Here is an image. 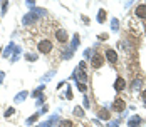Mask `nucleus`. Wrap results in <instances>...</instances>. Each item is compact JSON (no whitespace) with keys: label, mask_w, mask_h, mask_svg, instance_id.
<instances>
[{"label":"nucleus","mask_w":146,"mask_h":127,"mask_svg":"<svg viewBox=\"0 0 146 127\" xmlns=\"http://www.w3.org/2000/svg\"><path fill=\"white\" fill-rule=\"evenodd\" d=\"M14 107H9V109H7V112H5V117H10V115H12V114H14Z\"/></svg>","instance_id":"412c9836"},{"label":"nucleus","mask_w":146,"mask_h":127,"mask_svg":"<svg viewBox=\"0 0 146 127\" xmlns=\"http://www.w3.org/2000/svg\"><path fill=\"white\" fill-rule=\"evenodd\" d=\"M7 5H9V2H3V5H2V12L5 14V10H7Z\"/></svg>","instance_id":"b1692460"},{"label":"nucleus","mask_w":146,"mask_h":127,"mask_svg":"<svg viewBox=\"0 0 146 127\" xmlns=\"http://www.w3.org/2000/svg\"><path fill=\"white\" fill-rule=\"evenodd\" d=\"M128 126L129 127H141V117H139V115H133V117H129Z\"/></svg>","instance_id":"423d86ee"},{"label":"nucleus","mask_w":146,"mask_h":127,"mask_svg":"<svg viewBox=\"0 0 146 127\" xmlns=\"http://www.w3.org/2000/svg\"><path fill=\"white\" fill-rule=\"evenodd\" d=\"M141 85H143V79H141V77H136V79L133 80V84H131V89L134 92H138L141 89Z\"/></svg>","instance_id":"9d476101"},{"label":"nucleus","mask_w":146,"mask_h":127,"mask_svg":"<svg viewBox=\"0 0 146 127\" xmlns=\"http://www.w3.org/2000/svg\"><path fill=\"white\" fill-rule=\"evenodd\" d=\"M34 20H37V17H36V12H32V14H27L25 17H24V25H27V23H32Z\"/></svg>","instance_id":"9b49d317"},{"label":"nucleus","mask_w":146,"mask_h":127,"mask_svg":"<svg viewBox=\"0 0 146 127\" xmlns=\"http://www.w3.org/2000/svg\"><path fill=\"white\" fill-rule=\"evenodd\" d=\"M104 20H106V10H103V8H101V10H99V14H97V22H101V23H103Z\"/></svg>","instance_id":"ddd939ff"},{"label":"nucleus","mask_w":146,"mask_h":127,"mask_svg":"<svg viewBox=\"0 0 146 127\" xmlns=\"http://www.w3.org/2000/svg\"><path fill=\"white\" fill-rule=\"evenodd\" d=\"M66 97H67V99H72V92H71V89H67V94H66Z\"/></svg>","instance_id":"393cba45"},{"label":"nucleus","mask_w":146,"mask_h":127,"mask_svg":"<svg viewBox=\"0 0 146 127\" xmlns=\"http://www.w3.org/2000/svg\"><path fill=\"white\" fill-rule=\"evenodd\" d=\"M91 65H92V69H101V67L104 65V57H103V55H99V54H94Z\"/></svg>","instance_id":"f03ea898"},{"label":"nucleus","mask_w":146,"mask_h":127,"mask_svg":"<svg viewBox=\"0 0 146 127\" xmlns=\"http://www.w3.org/2000/svg\"><path fill=\"white\" fill-rule=\"evenodd\" d=\"M106 57H108V60H109L111 64H116V62H118V54H116L112 49H108V50H106Z\"/></svg>","instance_id":"6e6552de"},{"label":"nucleus","mask_w":146,"mask_h":127,"mask_svg":"<svg viewBox=\"0 0 146 127\" xmlns=\"http://www.w3.org/2000/svg\"><path fill=\"white\" fill-rule=\"evenodd\" d=\"M109 127H118V122H111Z\"/></svg>","instance_id":"c85d7f7f"},{"label":"nucleus","mask_w":146,"mask_h":127,"mask_svg":"<svg viewBox=\"0 0 146 127\" xmlns=\"http://www.w3.org/2000/svg\"><path fill=\"white\" fill-rule=\"evenodd\" d=\"M77 89H79V91H82V92H86L87 87H86V84H77Z\"/></svg>","instance_id":"5701e85b"},{"label":"nucleus","mask_w":146,"mask_h":127,"mask_svg":"<svg viewBox=\"0 0 146 127\" xmlns=\"http://www.w3.org/2000/svg\"><path fill=\"white\" fill-rule=\"evenodd\" d=\"M82 20H84V23H89V18L86 17V15H82Z\"/></svg>","instance_id":"cd10ccee"},{"label":"nucleus","mask_w":146,"mask_h":127,"mask_svg":"<svg viewBox=\"0 0 146 127\" xmlns=\"http://www.w3.org/2000/svg\"><path fill=\"white\" fill-rule=\"evenodd\" d=\"M71 55H72V50H69V52H64V54H62V59H71Z\"/></svg>","instance_id":"4be33fe9"},{"label":"nucleus","mask_w":146,"mask_h":127,"mask_svg":"<svg viewBox=\"0 0 146 127\" xmlns=\"http://www.w3.org/2000/svg\"><path fill=\"white\" fill-rule=\"evenodd\" d=\"M136 17L138 18H146V3H141L136 7Z\"/></svg>","instance_id":"0eeeda50"},{"label":"nucleus","mask_w":146,"mask_h":127,"mask_svg":"<svg viewBox=\"0 0 146 127\" xmlns=\"http://www.w3.org/2000/svg\"><path fill=\"white\" fill-rule=\"evenodd\" d=\"M97 115H99L101 119H109V117H111L109 110H106V109H99V110H97Z\"/></svg>","instance_id":"f8f14e48"},{"label":"nucleus","mask_w":146,"mask_h":127,"mask_svg":"<svg viewBox=\"0 0 146 127\" xmlns=\"http://www.w3.org/2000/svg\"><path fill=\"white\" fill-rule=\"evenodd\" d=\"M124 87H126V82H124V79H123V77H118V79H116V82H114V89L119 92V91H123Z\"/></svg>","instance_id":"1a4fd4ad"},{"label":"nucleus","mask_w":146,"mask_h":127,"mask_svg":"<svg viewBox=\"0 0 146 127\" xmlns=\"http://www.w3.org/2000/svg\"><path fill=\"white\" fill-rule=\"evenodd\" d=\"M74 77L77 79V84H86V82H87V75H86L84 70H79V69H77V72L74 74Z\"/></svg>","instance_id":"7ed1b4c3"},{"label":"nucleus","mask_w":146,"mask_h":127,"mask_svg":"<svg viewBox=\"0 0 146 127\" xmlns=\"http://www.w3.org/2000/svg\"><path fill=\"white\" fill-rule=\"evenodd\" d=\"M2 80H3V74H0V84H2Z\"/></svg>","instance_id":"c756f323"},{"label":"nucleus","mask_w":146,"mask_h":127,"mask_svg":"<svg viewBox=\"0 0 146 127\" xmlns=\"http://www.w3.org/2000/svg\"><path fill=\"white\" fill-rule=\"evenodd\" d=\"M141 99H143V102H145V104H146V91L143 92V94H141Z\"/></svg>","instance_id":"bb28decb"},{"label":"nucleus","mask_w":146,"mask_h":127,"mask_svg":"<svg viewBox=\"0 0 146 127\" xmlns=\"http://www.w3.org/2000/svg\"><path fill=\"white\" fill-rule=\"evenodd\" d=\"M25 97H27V92L24 91V92H20V94H18L17 97H15V100H17V102H22V100H24Z\"/></svg>","instance_id":"a211bd4d"},{"label":"nucleus","mask_w":146,"mask_h":127,"mask_svg":"<svg viewBox=\"0 0 146 127\" xmlns=\"http://www.w3.org/2000/svg\"><path fill=\"white\" fill-rule=\"evenodd\" d=\"M111 27H112L114 32H118V30H119V20H118V18H112V20H111Z\"/></svg>","instance_id":"4468645a"},{"label":"nucleus","mask_w":146,"mask_h":127,"mask_svg":"<svg viewBox=\"0 0 146 127\" xmlns=\"http://www.w3.org/2000/svg\"><path fill=\"white\" fill-rule=\"evenodd\" d=\"M84 106L89 107V99H87V97H84Z\"/></svg>","instance_id":"a878e982"},{"label":"nucleus","mask_w":146,"mask_h":127,"mask_svg":"<svg viewBox=\"0 0 146 127\" xmlns=\"http://www.w3.org/2000/svg\"><path fill=\"white\" fill-rule=\"evenodd\" d=\"M25 59H27V60H30V62H36V60H37V55H34V54H29L27 57H25Z\"/></svg>","instance_id":"aec40b11"},{"label":"nucleus","mask_w":146,"mask_h":127,"mask_svg":"<svg viewBox=\"0 0 146 127\" xmlns=\"http://www.w3.org/2000/svg\"><path fill=\"white\" fill-rule=\"evenodd\" d=\"M37 49H39L40 54H51L52 52V42L51 40H40Z\"/></svg>","instance_id":"f257e3e1"},{"label":"nucleus","mask_w":146,"mask_h":127,"mask_svg":"<svg viewBox=\"0 0 146 127\" xmlns=\"http://www.w3.org/2000/svg\"><path fill=\"white\" fill-rule=\"evenodd\" d=\"M55 38H57L59 42L66 44V42H67V32H66L64 29H59V30H55Z\"/></svg>","instance_id":"39448f33"},{"label":"nucleus","mask_w":146,"mask_h":127,"mask_svg":"<svg viewBox=\"0 0 146 127\" xmlns=\"http://www.w3.org/2000/svg\"><path fill=\"white\" fill-rule=\"evenodd\" d=\"M112 109L118 110V112H123V110L126 109V102H124L123 99H116L114 104H112Z\"/></svg>","instance_id":"20e7f679"},{"label":"nucleus","mask_w":146,"mask_h":127,"mask_svg":"<svg viewBox=\"0 0 146 127\" xmlns=\"http://www.w3.org/2000/svg\"><path fill=\"white\" fill-rule=\"evenodd\" d=\"M39 115H40V112H37V114H34V115H30V117L27 119V124H34L37 119H39Z\"/></svg>","instance_id":"dca6fc26"},{"label":"nucleus","mask_w":146,"mask_h":127,"mask_svg":"<svg viewBox=\"0 0 146 127\" xmlns=\"http://www.w3.org/2000/svg\"><path fill=\"white\" fill-rule=\"evenodd\" d=\"M74 114L77 115V117H84V110H82V107H74Z\"/></svg>","instance_id":"f3484780"},{"label":"nucleus","mask_w":146,"mask_h":127,"mask_svg":"<svg viewBox=\"0 0 146 127\" xmlns=\"http://www.w3.org/2000/svg\"><path fill=\"white\" fill-rule=\"evenodd\" d=\"M77 44H79V35H74V38H72V45H71V50H74V49L77 47Z\"/></svg>","instance_id":"6ab92c4d"},{"label":"nucleus","mask_w":146,"mask_h":127,"mask_svg":"<svg viewBox=\"0 0 146 127\" xmlns=\"http://www.w3.org/2000/svg\"><path fill=\"white\" fill-rule=\"evenodd\" d=\"M59 127H74V124H72V120H67V119H64V120H61Z\"/></svg>","instance_id":"2eb2a0df"}]
</instances>
